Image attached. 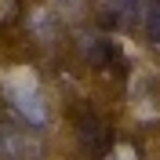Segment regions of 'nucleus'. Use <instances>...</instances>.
Masks as SVG:
<instances>
[{
    "label": "nucleus",
    "instance_id": "nucleus-1",
    "mask_svg": "<svg viewBox=\"0 0 160 160\" xmlns=\"http://www.w3.org/2000/svg\"><path fill=\"white\" fill-rule=\"evenodd\" d=\"M0 95H4V102L15 109V117L26 128H33V131L48 128L51 113H48V102H44V91H40L37 77H29L22 69H18V77H4L0 80Z\"/></svg>",
    "mask_w": 160,
    "mask_h": 160
},
{
    "label": "nucleus",
    "instance_id": "nucleus-2",
    "mask_svg": "<svg viewBox=\"0 0 160 160\" xmlns=\"http://www.w3.org/2000/svg\"><path fill=\"white\" fill-rule=\"evenodd\" d=\"M80 55L98 73H124L128 69V58H124L120 44L113 37H106V33H84L80 37Z\"/></svg>",
    "mask_w": 160,
    "mask_h": 160
},
{
    "label": "nucleus",
    "instance_id": "nucleus-3",
    "mask_svg": "<svg viewBox=\"0 0 160 160\" xmlns=\"http://www.w3.org/2000/svg\"><path fill=\"white\" fill-rule=\"evenodd\" d=\"M80 142H84V149H91V153H106L109 142H113V131H109V124L102 117L84 113V117H80Z\"/></svg>",
    "mask_w": 160,
    "mask_h": 160
},
{
    "label": "nucleus",
    "instance_id": "nucleus-4",
    "mask_svg": "<svg viewBox=\"0 0 160 160\" xmlns=\"http://www.w3.org/2000/svg\"><path fill=\"white\" fill-rule=\"evenodd\" d=\"M146 11V0H106V22L109 26H135Z\"/></svg>",
    "mask_w": 160,
    "mask_h": 160
},
{
    "label": "nucleus",
    "instance_id": "nucleus-5",
    "mask_svg": "<svg viewBox=\"0 0 160 160\" xmlns=\"http://www.w3.org/2000/svg\"><path fill=\"white\" fill-rule=\"evenodd\" d=\"M142 26H146V37L160 48V0H149L146 11H142Z\"/></svg>",
    "mask_w": 160,
    "mask_h": 160
},
{
    "label": "nucleus",
    "instance_id": "nucleus-6",
    "mask_svg": "<svg viewBox=\"0 0 160 160\" xmlns=\"http://www.w3.org/2000/svg\"><path fill=\"white\" fill-rule=\"evenodd\" d=\"M22 18V0H0V29H11Z\"/></svg>",
    "mask_w": 160,
    "mask_h": 160
}]
</instances>
